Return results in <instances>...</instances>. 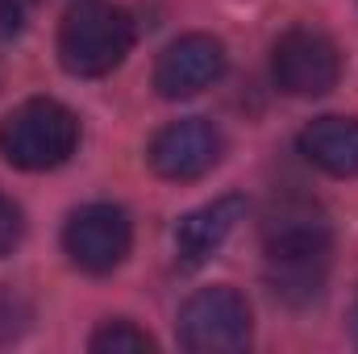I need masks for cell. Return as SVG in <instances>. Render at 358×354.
<instances>
[{"mask_svg":"<svg viewBox=\"0 0 358 354\" xmlns=\"http://www.w3.org/2000/svg\"><path fill=\"white\" fill-rule=\"evenodd\" d=\"M271 292L287 304L321 296L329 275V225L308 200H283L263 221Z\"/></svg>","mask_w":358,"mask_h":354,"instance_id":"1","label":"cell"},{"mask_svg":"<svg viewBox=\"0 0 358 354\" xmlns=\"http://www.w3.org/2000/svg\"><path fill=\"white\" fill-rule=\"evenodd\" d=\"M129 46H134V21L125 8L108 0H80L59 25V63L80 80H96L121 67Z\"/></svg>","mask_w":358,"mask_h":354,"instance_id":"2","label":"cell"},{"mask_svg":"<svg viewBox=\"0 0 358 354\" xmlns=\"http://www.w3.org/2000/svg\"><path fill=\"white\" fill-rule=\"evenodd\" d=\"M80 146V121L59 100H25L0 125V155L21 171L63 167Z\"/></svg>","mask_w":358,"mask_h":354,"instance_id":"3","label":"cell"},{"mask_svg":"<svg viewBox=\"0 0 358 354\" xmlns=\"http://www.w3.org/2000/svg\"><path fill=\"white\" fill-rule=\"evenodd\" d=\"M250 342V304L234 288H204L179 309V346L196 354H229Z\"/></svg>","mask_w":358,"mask_h":354,"instance_id":"4","label":"cell"},{"mask_svg":"<svg viewBox=\"0 0 358 354\" xmlns=\"http://www.w3.org/2000/svg\"><path fill=\"white\" fill-rule=\"evenodd\" d=\"M271 76H275V88L287 96H325L342 76V55L329 34L300 25L275 42Z\"/></svg>","mask_w":358,"mask_h":354,"instance_id":"5","label":"cell"},{"mask_svg":"<svg viewBox=\"0 0 358 354\" xmlns=\"http://www.w3.org/2000/svg\"><path fill=\"white\" fill-rule=\"evenodd\" d=\"M63 246L80 271L108 275L113 267L125 263V255L134 246V225H129L125 208H117V204H84L80 213H71V221L63 229Z\"/></svg>","mask_w":358,"mask_h":354,"instance_id":"6","label":"cell"},{"mask_svg":"<svg viewBox=\"0 0 358 354\" xmlns=\"http://www.w3.org/2000/svg\"><path fill=\"white\" fill-rule=\"evenodd\" d=\"M217 159H221V134L204 117L171 121L150 142V167L163 179H176V183L208 176L217 167Z\"/></svg>","mask_w":358,"mask_h":354,"instance_id":"7","label":"cell"},{"mask_svg":"<svg viewBox=\"0 0 358 354\" xmlns=\"http://www.w3.org/2000/svg\"><path fill=\"white\" fill-rule=\"evenodd\" d=\"M221 76H225V46L217 38H208V34H183L155 63V88L167 100L200 96Z\"/></svg>","mask_w":358,"mask_h":354,"instance_id":"8","label":"cell"},{"mask_svg":"<svg viewBox=\"0 0 358 354\" xmlns=\"http://www.w3.org/2000/svg\"><path fill=\"white\" fill-rule=\"evenodd\" d=\"M242 213H246V200H242V196H221V200H213V204L187 213V217L179 221V229H176L179 263L183 267L208 263V259L225 246V238L238 229Z\"/></svg>","mask_w":358,"mask_h":354,"instance_id":"9","label":"cell"},{"mask_svg":"<svg viewBox=\"0 0 358 354\" xmlns=\"http://www.w3.org/2000/svg\"><path fill=\"white\" fill-rule=\"evenodd\" d=\"M300 155L325 176H358V121L355 117H317L300 134Z\"/></svg>","mask_w":358,"mask_h":354,"instance_id":"10","label":"cell"},{"mask_svg":"<svg viewBox=\"0 0 358 354\" xmlns=\"http://www.w3.org/2000/svg\"><path fill=\"white\" fill-rule=\"evenodd\" d=\"M96 354H150L155 351V338L146 330H138L134 321H108L92 334L88 342Z\"/></svg>","mask_w":358,"mask_h":354,"instance_id":"11","label":"cell"},{"mask_svg":"<svg viewBox=\"0 0 358 354\" xmlns=\"http://www.w3.org/2000/svg\"><path fill=\"white\" fill-rule=\"evenodd\" d=\"M34 8H38V0H0V38H17L29 25Z\"/></svg>","mask_w":358,"mask_h":354,"instance_id":"12","label":"cell"},{"mask_svg":"<svg viewBox=\"0 0 358 354\" xmlns=\"http://www.w3.org/2000/svg\"><path fill=\"white\" fill-rule=\"evenodd\" d=\"M21 234H25V221H21V208L8 200V196H0V255H8L17 242H21Z\"/></svg>","mask_w":358,"mask_h":354,"instance_id":"13","label":"cell"},{"mask_svg":"<svg viewBox=\"0 0 358 354\" xmlns=\"http://www.w3.org/2000/svg\"><path fill=\"white\" fill-rule=\"evenodd\" d=\"M355 338H358V300H355Z\"/></svg>","mask_w":358,"mask_h":354,"instance_id":"14","label":"cell"}]
</instances>
